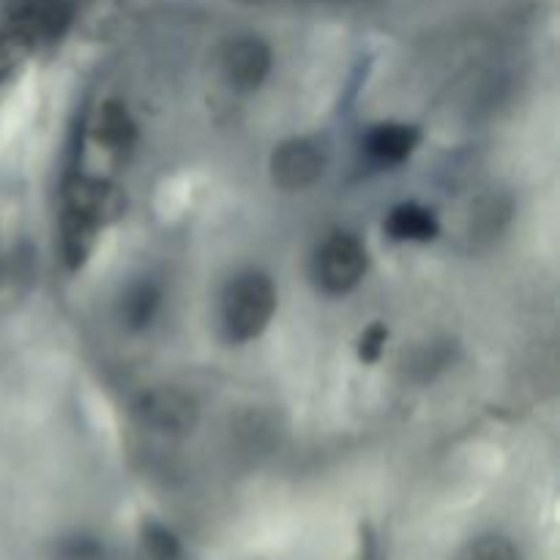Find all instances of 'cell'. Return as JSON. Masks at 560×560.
Instances as JSON below:
<instances>
[{
  "label": "cell",
  "instance_id": "1",
  "mask_svg": "<svg viewBox=\"0 0 560 560\" xmlns=\"http://www.w3.org/2000/svg\"><path fill=\"white\" fill-rule=\"evenodd\" d=\"M277 312V288L262 271H244L228 284L222 299L224 331L233 342L260 337Z\"/></svg>",
  "mask_w": 560,
  "mask_h": 560
},
{
  "label": "cell",
  "instance_id": "2",
  "mask_svg": "<svg viewBox=\"0 0 560 560\" xmlns=\"http://www.w3.org/2000/svg\"><path fill=\"white\" fill-rule=\"evenodd\" d=\"M126 211V195L120 186L107 178L93 175H71L63 186V213L91 224L102 233L104 228L118 222Z\"/></svg>",
  "mask_w": 560,
  "mask_h": 560
},
{
  "label": "cell",
  "instance_id": "3",
  "mask_svg": "<svg viewBox=\"0 0 560 560\" xmlns=\"http://www.w3.org/2000/svg\"><path fill=\"white\" fill-rule=\"evenodd\" d=\"M366 249L355 235L334 233L323 241L317 252V279L323 290L334 295H345L364 279Z\"/></svg>",
  "mask_w": 560,
  "mask_h": 560
},
{
  "label": "cell",
  "instance_id": "4",
  "mask_svg": "<svg viewBox=\"0 0 560 560\" xmlns=\"http://www.w3.org/2000/svg\"><path fill=\"white\" fill-rule=\"evenodd\" d=\"M135 413L142 427L162 432V435H189L200 419L195 397L173 386H159L142 394L137 399Z\"/></svg>",
  "mask_w": 560,
  "mask_h": 560
},
{
  "label": "cell",
  "instance_id": "5",
  "mask_svg": "<svg viewBox=\"0 0 560 560\" xmlns=\"http://www.w3.org/2000/svg\"><path fill=\"white\" fill-rule=\"evenodd\" d=\"M222 77L233 91L252 93L268 80L273 66L271 47L257 36H238L230 38L219 55Z\"/></svg>",
  "mask_w": 560,
  "mask_h": 560
},
{
  "label": "cell",
  "instance_id": "6",
  "mask_svg": "<svg viewBox=\"0 0 560 560\" xmlns=\"http://www.w3.org/2000/svg\"><path fill=\"white\" fill-rule=\"evenodd\" d=\"M271 180L284 191H304L320 180L326 156L310 137H293L271 153Z\"/></svg>",
  "mask_w": 560,
  "mask_h": 560
},
{
  "label": "cell",
  "instance_id": "7",
  "mask_svg": "<svg viewBox=\"0 0 560 560\" xmlns=\"http://www.w3.org/2000/svg\"><path fill=\"white\" fill-rule=\"evenodd\" d=\"M91 137L98 148L113 156H124L137 142V124L120 102H104L93 118Z\"/></svg>",
  "mask_w": 560,
  "mask_h": 560
},
{
  "label": "cell",
  "instance_id": "8",
  "mask_svg": "<svg viewBox=\"0 0 560 560\" xmlns=\"http://www.w3.org/2000/svg\"><path fill=\"white\" fill-rule=\"evenodd\" d=\"M421 135L408 124H381L366 135L364 148L377 164H402L419 145Z\"/></svg>",
  "mask_w": 560,
  "mask_h": 560
},
{
  "label": "cell",
  "instance_id": "9",
  "mask_svg": "<svg viewBox=\"0 0 560 560\" xmlns=\"http://www.w3.org/2000/svg\"><path fill=\"white\" fill-rule=\"evenodd\" d=\"M386 233L399 244H430L441 233V224L430 208L419 206V202H402L388 213Z\"/></svg>",
  "mask_w": 560,
  "mask_h": 560
},
{
  "label": "cell",
  "instance_id": "10",
  "mask_svg": "<svg viewBox=\"0 0 560 560\" xmlns=\"http://www.w3.org/2000/svg\"><path fill=\"white\" fill-rule=\"evenodd\" d=\"M162 310V288L151 279L131 284L120 299V320L129 331H145Z\"/></svg>",
  "mask_w": 560,
  "mask_h": 560
},
{
  "label": "cell",
  "instance_id": "11",
  "mask_svg": "<svg viewBox=\"0 0 560 560\" xmlns=\"http://www.w3.org/2000/svg\"><path fill=\"white\" fill-rule=\"evenodd\" d=\"M38 36L27 27L9 22V27L0 31V85L16 77L22 71V66L31 60V55L36 52Z\"/></svg>",
  "mask_w": 560,
  "mask_h": 560
},
{
  "label": "cell",
  "instance_id": "12",
  "mask_svg": "<svg viewBox=\"0 0 560 560\" xmlns=\"http://www.w3.org/2000/svg\"><path fill=\"white\" fill-rule=\"evenodd\" d=\"M459 560H520L517 550L501 536H481L474 545L465 547Z\"/></svg>",
  "mask_w": 560,
  "mask_h": 560
},
{
  "label": "cell",
  "instance_id": "13",
  "mask_svg": "<svg viewBox=\"0 0 560 560\" xmlns=\"http://www.w3.org/2000/svg\"><path fill=\"white\" fill-rule=\"evenodd\" d=\"M142 541H145V550L151 552V558L156 560H175L180 556V547L175 541V536L167 528H162V525H145Z\"/></svg>",
  "mask_w": 560,
  "mask_h": 560
},
{
  "label": "cell",
  "instance_id": "14",
  "mask_svg": "<svg viewBox=\"0 0 560 560\" xmlns=\"http://www.w3.org/2000/svg\"><path fill=\"white\" fill-rule=\"evenodd\" d=\"M386 339H388V328L381 326V323H375V326L366 328L359 339V359L364 361V364H375V361L383 355Z\"/></svg>",
  "mask_w": 560,
  "mask_h": 560
},
{
  "label": "cell",
  "instance_id": "15",
  "mask_svg": "<svg viewBox=\"0 0 560 560\" xmlns=\"http://www.w3.org/2000/svg\"><path fill=\"white\" fill-rule=\"evenodd\" d=\"M238 3H244V5H262V3H268V0H238Z\"/></svg>",
  "mask_w": 560,
  "mask_h": 560
},
{
  "label": "cell",
  "instance_id": "16",
  "mask_svg": "<svg viewBox=\"0 0 560 560\" xmlns=\"http://www.w3.org/2000/svg\"><path fill=\"white\" fill-rule=\"evenodd\" d=\"M364 560H372V556H366V558H364Z\"/></svg>",
  "mask_w": 560,
  "mask_h": 560
}]
</instances>
